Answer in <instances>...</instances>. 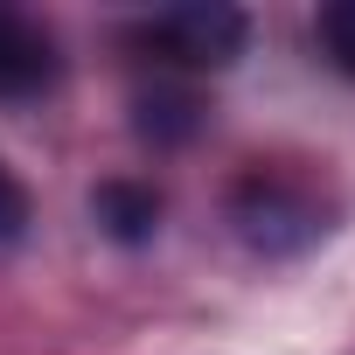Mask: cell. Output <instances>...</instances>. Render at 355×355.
Instances as JSON below:
<instances>
[{
  "instance_id": "obj_1",
  "label": "cell",
  "mask_w": 355,
  "mask_h": 355,
  "mask_svg": "<svg viewBox=\"0 0 355 355\" xmlns=\"http://www.w3.org/2000/svg\"><path fill=\"white\" fill-rule=\"evenodd\" d=\"M230 223L265 258H293V251L327 237V209L313 202V189L286 182V174H244L237 196H230Z\"/></svg>"
},
{
  "instance_id": "obj_4",
  "label": "cell",
  "mask_w": 355,
  "mask_h": 355,
  "mask_svg": "<svg viewBox=\"0 0 355 355\" xmlns=\"http://www.w3.org/2000/svg\"><path fill=\"white\" fill-rule=\"evenodd\" d=\"M91 216L112 244H153L160 230V196L146 182H132V174H112V182L91 189Z\"/></svg>"
},
{
  "instance_id": "obj_5",
  "label": "cell",
  "mask_w": 355,
  "mask_h": 355,
  "mask_svg": "<svg viewBox=\"0 0 355 355\" xmlns=\"http://www.w3.org/2000/svg\"><path fill=\"white\" fill-rule=\"evenodd\" d=\"M132 132L153 139V146H182V139L202 132V98L182 91V84H153V91L132 98Z\"/></svg>"
},
{
  "instance_id": "obj_6",
  "label": "cell",
  "mask_w": 355,
  "mask_h": 355,
  "mask_svg": "<svg viewBox=\"0 0 355 355\" xmlns=\"http://www.w3.org/2000/svg\"><path fill=\"white\" fill-rule=\"evenodd\" d=\"M320 42H327V56L355 77V0H334V8H320Z\"/></svg>"
},
{
  "instance_id": "obj_3",
  "label": "cell",
  "mask_w": 355,
  "mask_h": 355,
  "mask_svg": "<svg viewBox=\"0 0 355 355\" xmlns=\"http://www.w3.org/2000/svg\"><path fill=\"white\" fill-rule=\"evenodd\" d=\"M63 56H56V35L21 15V8H0V105H21V98H42L56 84Z\"/></svg>"
},
{
  "instance_id": "obj_7",
  "label": "cell",
  "mask_w": 355,
  "mask_h": 355,
  "mask_svg": "<svg viewBox=\"0 0 355 355\" xmlns=\"http://www.w3.org/2000/svg\"><path fill=\"white\" fill-rule=\"evenodd\" d=\"M21 230H28V189L0 167V244H15Z\"/></svg>"
},
{
  "instance_id": "obj_2",
  "label": "cell",
  "mask_w": 355,
  "mask_h": 355,
  "mask_svg": "<svg viewBox=\"0 0 355 355\" xmlns=\"http://www.w3.org/2000/svg\"><path fill=\"white\" fill-rule=\"evenodd\" d=\"M139 42L160 49L174 70H230L251 42V15L223 8V0H189V8H160L139 21Z\"/></svg>"
}]
</instances>
